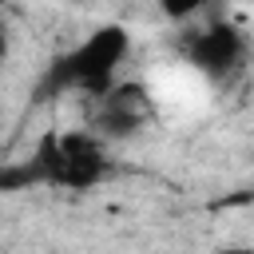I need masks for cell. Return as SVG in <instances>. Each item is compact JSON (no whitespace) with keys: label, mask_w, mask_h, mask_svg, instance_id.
Here are the masks:
<instances>
[{"label":"cell","mask_w":254,"mask_h":254,"mask_svg":"<svg viewBox=\"0 0 254 254\" xmlns=\"http://www.w3.org/2000/svg\"><path fill=\"white\" fill-rule=\"evenodd\" d=\"M210 254H254L250 246H218V250H210Z\"/></svg>","instance_id":"ba28073f"},{"label":"cell","mask_w":254,"mask_h":254,"mask_svg":"<svg viewBox=\"0 0 254 254\" xmlns=\"http://www.w3.org/2000/svg\"><path fill=\"white\" fill-rule=\"evenodd\" d=\"M107 171H111V163H107L103 139L95 131H67V135H60V175H56V187L87 190V187L103 183Z\"/></svg>","instance_id":"3957f363"},{"label":"cell","mask_w":254,"mask_h":254,"mask_svg":"<svg viewBox=\"0 0 254 254\" xmlns=\"http://www.w3.org/2000/svg\"><path fill=\"white\" fill-rule=\"evenodd\" d=\"M4 56H8V28L0 24V60H4Z\"/></svg>","instance_id":"9c48e42d"},{"label":"cell","mask_w":254,"mask_h":254,"mask_svg":"<svg viewBox=\"0 0 254 254\" xmlns=\"http://www.w3.org/2000/svg\"><path fill=\"white\" fill-rule=\"evenodd\" d=\"M202 4H206V0H159V8H163L167 20H187V16H194Z\"/></svg>","instance_id":"52a82bcc"},{"label":"cell","mask_w":254,"mask_h":254,"mask_svg":"<svg viewBox=\"0 0 254 254\" xmlns=\"http://www.w3.org/2000/svg\"><path fill=\"white\" fill-rule=\"evenodd\" d=\"M36 183H44V171H40V163H36L32 155L20 159V163H0V194L28 190V187H36Z\"/></svg>","instance_id":"5b68a950"},{"label":"cell","mask_w":254,"mask_h":254,"mask_svg":"<svg viewBox=\"0 0 254 254\" xmlns=\"http://www.w3.org/2000/svg\"><path fill=\"white\" fill-rule=\"evenodd\" d=\"M151 115V95L143 83H115L99 95V111H95V135L99 139H127L135 135Z\"/></svg>","instance_id":"277c9868"},{"label":"cell","mask_w":254,"mask_h":254,"mask_svg":"<svg viewBox=\"0 0 254 254\" xmlns=\"http://www.w3.org/2000/svg\"><path fill=\"white\" fill-rule=\"evenodd\" d=\"M4 4H8V0H0V8H4Z\"/></svg>","instance_id":"30bf717a"},{"label":"cell","mask_w":254,"mask_h":254,"mask_svg":"<svg viewBox=\"0 0 254 254\" xmlns=\"http://www.w3.org/2000/svg\"><path fill=\"white\" fill-rule=\"evenodd\" d=\"M127 48H131V40H127V32H123L119 24L95 28L83 44H75L71 52H64V56L52 60V67L44 71L36 95H40V99H52V95H60V91H67V87H83V91L103 95V91L111 87L115 67H119L123 56H127Z\"/></svg>","instance_id":"6da1fadb"},{"label":"cell","mask_w":254,"mask_h":254,"mask_svg":"<svg viewBox=\"0 0 254 254\" xmlns=\"http://www.w3.org/2000/svg\"><path fill=\"white\" fill-rule=\"evenodd\" d=\"M183 52H187V60L202 71V75H210V79H226V75H234L238 67H242V60H246V36L234 28V24H210V28H202V32H194V36H187L183 40Z\"/></svg>","instance_id":"7a4b0ae2"},{"label":"cell","mask_w":254,"mask_h":254,"mask_svg":"<svg viewBox=\"0 0 254 254\" xmlns=\"http://www.w3.org/2000/svg\"><path fill=\"white\" fill-rule=\"evenodd\" d=\"M32 159L40 163V171H44V183H56V175H60V131H48V135L36 143Z\"/></svg>","instance_id":"8992f818"}]
</instances>
